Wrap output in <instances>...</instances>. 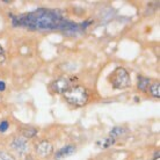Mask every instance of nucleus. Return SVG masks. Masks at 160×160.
Listing matches in <instances>:
<instances>
[{"mask_svg":"<svg viewBox=\"0 0 160 160\" xmlns=\"http://www.w3.org/2000/svg\"><path fill=\"white\" fill-rule=\"evenodd\" d=\"M13 22L15 26L26 27L32 30H53L59 29L64 32H79L84 26L71 22L66 20L63 14L55 9H45L40 8L35 12H30L23 15L12 16Z\"/></svg>","mask_w":160,"mask_h":160,"instance_id":"f257e3e1","label":"nucleus"},{"mask_svg":"<svg viewBox=\"0 0 160 160\" xmlns=\"http://www.w3.org/2000/svg\"><path fill=\"white\" fill-rule=\"evenodd\" d=\"M65 100L70 104L76 107H82L87 103L88 101V92L87 89L81 85H73L70 86L68 89L63 94Z\"/></svg>","mask_w":160,"mask_h":160,"instance_id":"f03ea898","label":"nucleus"},{"mask_svg":"<svg viewBox=\"0 0 160 160\" xmlns=\"http://www.w3.org/2000/svg\"><path fill=\"white\" fill-rule=\"evenodd\" d=\"M109 81L115 89H124L130 86V74L123 68H117L109 76Z\"/></svg>","mask_w":160,"mask_h":160,"instance_id":"7ed1b4c3","label":"nucleus"},{"mask_svg":"<svg viewBox=\"0 0 160 160\" xmlns=\"http://www.w3.org/2000/svg\"><path fill=\"white\" fill-rule=\"evenodd\" d=\"M70 86H71L70 85V80L64 76H60L58 78H56L51 82V85H50L52 91L55 93H58V94H64Z\"/></svg>","mask_w":160,"mask_h":160,"instance_id":"20e7f679","label":"nucleus"},{"mask_svg":"<svg viewBox=\"0 0 160 160\" xmlns=\"http://www.w3.org/2000/svg\"><path fill=\"white\" fill-rule=\"evenodd\" d=\"M35 151H36L37 156L41 158H48L53 152V148H52L51 143L48 140H41L40 143L35 145Z\"/></svg>","mask_w":160,"mask_h":160,"instance_id":"39448f33","label":"nucleus"},{"mask_svg":"<svg viewBox=\"0 0 160 160\" xmlns=\"http://www.w3.org/2000/svg\"><path fill=\"white\" fill-rule=\"evenodd\" d=\"M74 151H76V148H74V146H72V145H68V146H65V148H60V150L57 151L56 154H55V159L56 160L63 159V158H65V157L71 156Z\"/></svg>","mask_w":160,"mask_h":160,"instance_id":"423d86ee","label":"nucleus"},{"mask_svg":"<svg viewBox=\"0 0 160 160\" xmlns=\"http://www.w3.org/2000/svg\"><path fill=\"white\" fill-rule=\"evenodd\" d=\"M13 148H15L16 151H19L20 153L26 152L27 150V140L24 138H21V137H16L13 140Z\"/></svg>","mask_w":160,"mask_h":160,"instance_id":"0eeeda50","label":"nucleus"},{"mask_svg":"<svg viewBox=\"0 0 160 160\" xmlns=\"http://www.w3.org/2000/svg\"><path fill=\"white\" fill-rule=\"evenodd\" d=\"M115 144V138H112V136H108V137H104L102 138L101 140H98L96 142V145L101 148H108L110 146Z\"/></svg>","mask_w":160,"mask_h":160,"instance_id":"6e6552de","label":"nucleus"},{"mask_svg":"<svg viewBox=\"0 0 160 160\" xmlns=\"http://www.w3.org/2000/svg\"><path fill=\"white\" fill-rule=\"evenodd\" d=\"M21 133L24 138H34L37 135V129L32 127H23L21 129Z\"/></svg>","mask_w":160,"mask_h":160,"instance_id":"1a4fd4ad","label":"nucleus"},{"mask_svg":"<svg viewBox=\"0 0 160 160\" xmlns=\"http://www.w3.org/2000/svg\"><path fill=\"white\" fill-rule=\"evenodd\" d=\"M148 87H150V79L143 76L138 77V89H140L142 92H146Z\"/></svg>","mask_w":160,"mask_h":160,"instance_id":"9d476101","label":"nucleus"},{"mask_svg":"<svg viewBox=\"0 0 160 160\" xmlns=\"http://www.w3.org/2000/svg\"><path fill=\"white\" fill-rule=\"evenodd\" d=\"M150 92L154 98H160V84L159 82H154V84L150 85Z\"/></svg>","mask_w":160,"mask_h":160,"instance_id":"9b49d317","label":"nucleus"},{"mask_svg":"<svg viewBox=\"0 0 160 160\" xmlns=\"http://www.w3.org/2000/svg\"><path fill=\"white\" fill-rule=\"evenodd\" d=\"M125 132V129L124 128H120V127H116V128H114L110 131V135L109 136H112V138H116V137H118V136H121L122 133H124Z\"/></svg>","mask_w":160,"mask_h":160,"instance_id":"f8f14e48","label":"nucleus"},{"mask_svg":"<svg viewBox=\"0 0 160 160\" xmlns=\"http://www.w3.org/2000/svg\"><path fill=\"white\" fill-rule=\"evenodd\" d=\"M0 160H15V158L5 151H0Z\"/></svg>","mask_w":160,"mask_h":160,"instance_id":"ddd939ff","label":"nucleus"},{"mask_svg":"<svg viewBox=\"0 0 160 160\" xmlns=\"http://www.w3.org/2000/svg\"><path fill=\"white\" fill-rule=\"evenodd\" d=\"M8 128H9L8 121H2V122L0 123V132H5Z\"/></svg>","mask_w":160,"mask_h":160,"instance_id":"4468645a","label":"nucleus"},{"mask_svg":"<svg viewBox=\"0 0 160 160\" xmlns=\"http://www.w3.org/2000/svg\"><path fill=\"white\" fill-rule=\"evenodd\" d=\"M5 88H6V84L4 81H0V91H5Z\"/></svg>","mask_w":160,"mask_h":160,"instance_id":"2eb2a0df","label":"nucleus"},{"mask_svg":"<svg viewBox=\"0 0 160 160\" xmlns=\"http://www.w3.org/2000/svg\"><path fill=\"white\" fill-rule=\"evenodd\" d=\"M2 55H4V49H2V47L0 45V57L2 56Z\"/></svg>","mask_w":160,"mask_h":160,"instance_id":"dca6fc26","label":"nucleus"}]
</instances>
